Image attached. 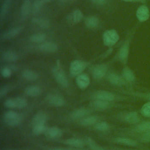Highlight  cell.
I'll use <instances>...</instances> for the list:
<instances>
[{
	"label": "cell",
	"instance_id": "6da1fadb",
	"mask_svg": "<svg viewBox=\"0 0 150 150\" xmlns=\"http://www.w3.org/2000/svg\"><path fill=\"white\" fill-rule=\"evenodd\" d=\"M4 121L8 125L15 127L21 122L22 117L16 111H8L4 114Z\"/></svg>",
	"mask_w": 150,
	"mask_h": 150
},
{
	"label": "cell",
	"instance_id": "7a4b0ae2",
	"mask_svg": "<svg viewBox=\"0 0 150 150\" xmlns=\"http://www.w3.org/2000/svg\"><path fill=\"white\" fill-rule=\"evenodd\" d=\"M119 39V35L114 29L105 30L103 35L104 44L107 46H111L115 45Z\"/></svg>",
	"mask_w": 150,
	"mask_h": 150
},
{
	"label": "cell",
	"instance_id": "3957f363",
	"mask_svg": "<svg viewBox=\"0 0 150 150\" xmlns=\"http://www.w3.org/2000/svg\"><path fill=\"white\" fill-rule=\"evenodd\" d=\"M4 105L9 108H22L27 105V101L22 97L11 98L5 101Z\"/></svg>",
	"mask_w": 150,
	"mask_h": 150
},
{
	"label": "cell",
	"instance_id": "277c9868",
	"mask_svg": "<svg viewBox=\"0 0 150 150\" xmlns=\"http://www.w3.org/2000/svg\"><path fill=\"white\" fill-rule=\"evenodd\" d=\"M86 67V62L79 60H73L70 66V73L73 76H77L83 72Z\"/></svg>",
	"mask_w": 150,
	"mask_h": 150
},
{
	"label": "cell",
	"instance_id": "5b68a950",
	"mask_svg": "<svg viewBox=\"0 0 150 150\" xmlns=\"http://www.w3.org/2000/svg\"><path fill=\"white\" fill-rule=\"evenodd\" d=\"M53 72L57 83L63 87H67L68 86V80L62 70L57 66L53 69Z\"/></svg>",
	"mask_w": 150,
	"mask_h": 150
},
{
	"label": "cell",
	"instance_id": "8992f818",
	"mask_svg": "<svg viewBox=\"0 0 150 150\" xmlns=\"http://www.w3.org/2000/svg\"><path fill=\"white\" fill-rule=\"evenodd\" d=\"M47 99L50 104L55 107H61L64 104L63 98L57 94L49 95Z\"/></svg>",
	"mask_w": 150,
	"mask_h": 150
},
{
	"label": "cell",
	"instance_id": "52a82bcc",
	"mask_svg": "<svg viewBox=\"0 0 150 150\" xmlns=\"http://www.w3.org/2000/svg\"><path fill=\"white\" fill-rule=\"evenodd\" d=\"M137 17L138 19L141 22H144L146 21L149 16V12L147 6L145 5H142L139 6L137 11Z\"/></svg>",
	"mask_w": 150,
	"mask_h": 150
},
{
	"label": "cell",
	"instance_id": "ba28073f",
	"mask_svg": "<svg viewBox=\"0 0 150 150\" xmlns=\"http://www.w3.org/2000/svg\"><path fill=\"white\" fill-rule=\"evenodd\" d=\"M76 82L80 88L84 89L89 86L90 79L87 74H80L77 76Z\"/></svg>",
	"mask_w": 150,
	"mask_h": 150
},
{
	"label": "cell",
	"instance_id": "9c48e42d",
	"mask_svg": "<svg viewBox=\"0 0 150 150\" xmlns=\"http://www.w3.org/2000/svg\"><path fill=\"white\" fill-rule=\"evenodd\" d=\"M45 135L49 138H57L62 136V130L56 127L47 128L45 132Z\"/></svg>",
	"mask_w": 150,
	"mask_h": 150
},
{
	"label": "cell",
	"instance_id": "30bf717a",
	"mask_svg": "<svg viewBox=\"0 0 150 150\" xmlns=\"http://www.w3.org/2000/svg\"><path fill=\"white\" fill-rule=\"evenodd\" d=\"M57 45L51 42H43L39 45V49L43 52H55L57 50Z\"/></svg>",
	"mask_w": 150,
	"mask_h": 150
},
{
	"label": "cell",
	"instance_id": "8fae6325",
	"mask_svg": "<svg viewBox=\"0 0 150 150\" xmlns=\"http://www.w3.org/2000/svg\"><path fill=\"white\" fill-rule=\"evenodd\" d=\"M107 72V67L104 64L96 66L93 70V75L94 78L100 79L103 78Z\"/></svg>",
	"mask_w": 150,
	"mask_h": 150
},
{
	"label": "cell",
	"instance_id": "7c38bea8",
	"mask_svg": "<svg viewBox=\"0 0 150 150\" xmlns=\"http://www.w3.org/2000/svg\"><path fill=\"white\" fill-rule=\"evenodd\" d=\"M96 97L98 100H101L106 101H112L114 98V96L110 91L105 90H100L96 92Z\"/></svg>",
	"mask_w": 150,
	"mask_h": 150
},
{
	"label": "cell",
	"instance_id": "4fadbf2b",
	"mask_svg": "<svg viewBox=\"0 0 150 150\" xmlns=\"http://www.w3.org/2000/svg\"><path fill=\"white\" fill-rule=\"evenodd\" d=\"M23 29V26H18L16 28H13L3 35V38L6 39H12L13 38L16 36H17Z\"/></svg>",
	"mask_w": 150,
	"mask_h": 150
},
{
	"label": "cell",
	"instance_id": "5bb4252c",
	"mask_svg": "<svg viewBox=\"0 0 150 150\" xmlns=\"http://www.w3.org/2000/svg\"><path fill=\"white\" fill-rule=\"evenodd\" d=\"M32 22L42 29H48L50 26V21L44 18H35L32 19Z\"/></svg>",
	"mask_w": 150,
	"mask_h": 150
},
{
	"label": "cell",
	"instance_id": "9a60e30c",
	"mask_svg": "<svg viewBox=\"0 0 150 150\" xmlns=\"http://www.w3.org/2000/svg\"><path fill=\"white\" fill-rule=\"evenodd\" d=\"M41 93V89L37 86H30L25 88V93L30 97H35L39 96Z\"/></svg>",
	"mask_w": 150,
	"mask_h": 150
},
{
	"label": "cell",
	"instance_id": "2e32d148",
	"mask_svg": "<svg viewBox=\"0 0 150 150\" xmlns=\"http://www.w3.org/2000/svg\"><path fill=\"white\" fill-rule=\"evenodd\" d=\"M32 4L30 0H25L21 6V13L23 17H26L29 15L32 9Z\"/></svg>",
	"mask_w": 150,
	"mask_h": 150
},
{
	"label": "cell",
	"instance_id": "e0dca14e",
	"mask_svg": "<svg viewBox=\"0 0 150 150\" xmlns=\"http://www.w3.org/2000/svg\"><path fill=\"white\" fill-rule=\"evenodd\" d=\"M47 118V116L46 113L43 112H38L33 118V123L35 125L45 124Z\"/></svg>",
	"mask_w": 150,
	"mask_h": 150
},
{
	"label": "cell",
	"instance_id": "ac0fdd59",
	"mask_svg": "<svg viewBox=\"0 0 150 150\" xmlns=\"http://www.w3.org/2000/svg\"><path fill=\"white\" fill-rule=\"evenodd\" d=\"M83 18V13L79 9L74 10L70 14V20L73 23H78L81 21Z\"/></svg>",
	"mask_w": 150,
	"mask_h": 150
},
{
	"label": "cell",
	"instance_id": "d6986e66",
	"mask_svg": "<svg viewBox=\"0 0 150 150\" xmlns=\"http://www.w3.org/2000/svg\"><path fill=\"white\" fill-rule=\"evenodd\" d=\"M85 24L88 28H96L98 25V19L95 16H89L86 19Z\"/></svg>",
	"mask_w": 150,
	"mask_h": 150
},
{
	"label": "cell",
	"instance_id": "ffe728a7",
	"mask_svg": "<svg viewBox=\"0 0 150 150\" xmlns=\"http://www.w3.org/2000/svg\"><path fill=\"white\" fill-rule=\"evenodd\" d=\"M88 112H89L88 110L86 108H79L72 112L71 115L72 118L75 119H78V118L86 117L88 114Z\"/></svg>",
	"mask_w": 150,
	"mask_h": 150
},
{
	"label": "cell",
	"instance_id": "44dd1931",
	"mask_svg": "<svg viewBox=\"0 0 150 150\" xmlns=\"http://www.w3.org/2000/svg\"><path fill=\"white\" fill-rule=\"evenodd\" d=\"M65 143L67 145L77 147V148H81L84 146V142L81 139H77V138H70L66 140Z\"/></svg>",
	"mask_w": 150,
	"mask_h": 150
},
{
	"label": "cell",
	"instance_id": "7402d4cb",
	"mask_svg": "<svg viewBox=\"0 0 150 150\" xmlns=\"http://www.w3.org/2000/svg\"><path fill=\"white\" fill-rule=\"evenodd\" d=\"M2 58L4 60L8 62H14L18 59L17 54L12 51H8L5 53L2 56Z\"/></svg>",
	"mask_w": 150,
	"mask_h": 150
},
{
	"label": "cell",
	"instance_id": "603a6c76",
	"mask_svg": "<svg viewBox=\"0 0 150 150\" xmlns=\"http://www.w3.org/2000/svg\"><path fill=\"white\" fill-rule=\"evenodd\" d=\"M108 81L114 85L120 86L123 83L122 79L115 73H111L108 76Z\"/></svg>",
	"mask_w": 150,
	"mask_h": 150
},
{
	"label": "cell",
	"instance_id": "cb8c5ba5",
	"mask_svg": "<svg viewBox=\"0 0 150 150\" xmlns=\"http://www.w3.org/2000/svg\"><path fill=\"white\" fill-rule=\"evenodd\" d=\"M46 35L43 33H37L32 35L30 37V40L34 43L43 42L46 39Z\"/></svg>",
	"mask_w": 150,
	"mask_h": 150
},
{
	"label": "cell",
	"instance_id": "d4e9b609",
	"mask_svg": "<svg viewBox=\"0 0 150 150\" xmlns=\"http://www.w3.org/2000/svg\"><path fill=\"white\" fill-rule=\"evenodd\" d=\"M125 120L130 124H135L139 121V118L137 112H131L126 115Z\"/></svg>",
	"mask_w": 150,
	"mask_h": 150
},
{
	"label": "cell",
	"instance_id": "484cf974",
	"mask_svg": "<svg viewBox=\"0 0 150 150\" xmlns=\"http://www.w3.org/2000/svg\"><path fill=\"white\" fill-rule=\"evenodd\" d=\"M23 77L28 80H35L38 77V74L34 71L25 70L22 73Z\"/></svg>",
	"mask_w": 150,
	"mask_h": 150
},
{
	"label": "cell",
	"instance_id": "4316f807",
	"mask_svg": "<svg viewBox=\"0 0 150 150\" xmlns=\"http://www.w3.org/2000/svg\"><path fill=\"white\" fill-rule=\"evenodd\" d=\"M97 120V118L94 115H90L88 117H86L83 118L80 122V124L83 125H91L96 122Z\"/></svg>",
	"mask_w": 150,
	"mask_h": 150
},
{
	"label": "cell",
	"instance_id": "83f0119b",
	"mask_svg": "<svg viewBox=\"0 0 150 150\" xmlns=\"http://www.w3.org/2000/svg\"><path fill=\"white\" fill-rule=\"evenodd\" d=\"M116 141L121 144H123L128 146H134L137 145V142L129 138H127L119 137L116 138Z\"/></svg>",
	"mask_w": 150,
	"mask_h": 150
},
{
	"label": "cell",
	"instance_id": "f1b7e54d",
	"mask_svg": "<svg viewBox=\"0 0 150 150\" xmlns=\"http://www.w3.org/2000/svg\"><path fill=\"white\" fill-rule=\"evenodd\" d=\"M93 105L96 108L104 110L108 108L110 106V104L108 103V101L98 99L93 103Z\"/></svg>",
	"mask_w": 150,
	"mask_h": 150
},
{
	"label": "cell",
	"instance_id": "f546056e",
	"mask_svg": "<svg viewBox=\"0 0 150 150\" xmlns=\"http://www.w3.org/2000/svg\"><path fill=\"white\" fill-rule=\"evenodd\" d=\"M122 76L127 81H132L134 80L135 76L132 71L129 68H125L122 71Z\"/></svg>",
	"mask_w": 150,
	"mask_h": 150
},
{
	"label": "cell",
	"instance_id": "4dcf8cb0",
	"mask_svg": "<svg viewBox=\"0 0 150 150\" xmlns=\"http://www.w3.org/2000/svg\"><path fill=\"white\" fill-rule=\"evenodd\" d=\"M128 54V46L127 44L124 45L120 49L118 56L120 60L124 61L125 60Z\"/></svg>",
	"mask_w": 150,
	"mask_h": 150
},
{
	"label": "cell",
	"instance_id": "1f68e13d",
	"mask_svg": "<svg viewBox=\"0 0 150 150\" xmlns=\"http://www.w3.org/2000/svg\"><path fill=\"white\" fill-rule=\"evenodd\" d=\"M47 128L45 127V124L35 125L33 126L32 131L35 135H40L42 133H45Z\"/></svg>",
	"mask_w": 150,
	"mask_h": 150
},
{
	"label": "cell",
	"instance_id": "d6a6232c",
	"mask_svg": "<svg viewBox=\"0 0 150 150\" xmlns=\"http://www.w3.org/2000/svg\"><path fill=\"white\" fill-rule=\"evenodd\" d=\"M12 2V0H5L2 6L1 10V18H2L6 13L8 12L9 8L11 6Z\"/></svg>",
	"mask_w": 150,
	"mask_h": 150
},
{
	"label": "cell",
	"instance_id": "836d02e7",
	"mask_svg": "<svg viewBox=\"0 0 150 150\" xmlns=\"http://www.w3.org/2000/svg\"><path fill=\"white\" fill-rule=\"evenodd\" d=\"M45 2V0H36L35 1L32 5V10L33 12H39L42 7L43 6L44 3Z\"/></svg>",
	"mask_w": 150,
	"mask_h": 150
},
{
	"label": "cell",
	"instance_id": "e575fe53",
	"mask_svg": "<svg viewBox=\"0 0 150 150\" xmlns=\"http://www.w3.org/2000/svg\"><path fill=\"white\" fill-rule=\"evenodd\" d=\"M141 112L142 115L146 117H150V102H148L143 105Z\"/></svg>",
	"mask_w": 150,
	"mask_h": 150
},
{
	"label": "cell",
	"instance_id": "d590c367",
	"mask_svg": "<svg viewBox=\"0 0 150 150\" xmlns=\"http://www.w3.org/2000/svg\"><path fill=\"white\" fill-rule=\"evenodd\" d=\"M88 145L90 146V147L93 149V150H104V149L99 146L93 139L88 138L86 140Z\"/></svg>",
	"mask_w": 150,
	"mask_h": 150
},
{
	"label": "cell",
	"instance_id": "8d00e7d4",
	"mask_svg": "<svg viewBox=\"0 0 150 150\" xmlns=\"http://www.w3.org/2000/svg\"><path fill=\"white\" fill-rule=\"evenodd\" d=\"M137 129L139 132L150 131V121L145 122L139 124L137 126Z\"/></svg>",
	"mask_w": 150,
	"mask_h": 150
},
{
	"label": "cell",
	"instance_id": "74e56055",
	"mask_svg": "<svg viewBox=\"0 0 150 150\" xmlns=\"http://www.w3.org/2000/svg\"><path fill=\"white\" fill-rule=\"evenodd\" d=\"M95 128L98 131H105L108 129V125L105 122H100L96 124Z\"/></svg>",
	"mask_w": 150,
	"mask_h": 150
},
{
	"label": "cell",
	"instance_id": "f35d334b",
	"mask_svg": "<svg viewBox=\"0 0 150 150\" xmlns=\"http://www.w3.org/2000/svg\"><path fill=\"white\" fill-rule=\"evenodd\" d=\"M1 75L5 78L9 77L12 74V70L9 67H4L1 70Z\"/></svg>",
	"mask_w": 150,
	"mask_h": 150
},
{
	"label": "cell",
	"instance_id": "ab89813d",
	"mask_svg": "<svg viewBox=\"0 0 150 150\" xmlns=\"http://www.w3.org/2000/svg\"><path fill=\"white\" fill-rule=\"evenodd\" d=\"M142 140L145 142H150V131L146 132L142 138Z\"/></svg>",
	"mask_w": 150,
	"mask_h": 150
},
{
	"label": "cell",
	"instance_id": "60d3db41",
	"mask_svg": "<svg viewBox=\"0 0 150 150\" xmlns=\"http://www.w3.org/2000/svg\"><path fill=\"white\" fill-rule=\"evenodd\" d=\"M8 92V88L6 87H2L0 90V97L2 98L3 96H4Z\"/></svg>",
	"mask_w": 150,
	"mask_h": 150
},
{
	"label": "cell",
	"instance_id": "b9f144b4",
	"mask_svg": "<svg viewBox=\"0 0 150 150\" xmlns=\"http://www.w3.org/2000/svg\"><path fill=\"white\" fill-rule=\"evenodd\" d=\"M93 3L97 4V5H104L107 0H91Z\"/></svg>",
	"mask_w": 150,
	"mask_h": 150
},
{
	"label": "cell",
	"instance_id": "7bdbcfd3",
	"mask_svg": "<svg viewBox=\"0 0 150 150\" xmlns=\"http://www.w3.org/2000/svg\"><path fill=\"white\" fill-rule=\"evenodd\" d=\"M124 1H127V2H132V1H135L136 0H122Z\"/></svg>",
	"mask_w": 150,
	"mask_h": 150
},
{
	"label": "cell",
	"instance_id": "ee69618b",
	"mask_svg": "<svg viewBox=\"0 0 150 150\" xmlns=\"http://www.w3.org/2000/svg\"><path fill=\"white\" fill-rule=\"evenodd\" d=\"M60 1H62V2H67V1H68L69 0H60Z\"/></svg>",
	"mask_w": 150,
	"mask_h": 150
},
{
	"label": "cell",
	"instance_id": "f6af8a7d",
	"mask_svg": "<svg viewBox=\"0 0 150 150\" xmlns=\"http://www.w3.org/2000/svg\"><path fill=\"white\" fill-rule=\"evenodd\" d=\"M136 1H141V2H143V1H145V0H136Z\"/></svg>",
	"mask_w": 150,
	"mask_h": 150
},
{
	"label": "cell",
	"instance_id": "bcb514c9",
	"mask_svg": "<svg viewBox=\"0 0 150 150\" xmlns=\"http://www.w3.org/2000/svg\"><path fill=\"white\" fill-rule=\"evenodd\" d=\"M50 0H45V2H49V1H50Z\"/></svg>",
	"mask_w": 150,
	"mask_h": 150
},
{
	"label": "cell",
	"instance_id": "7dc6e473",
	"mask_svg": "<svg viewBox=\"0 0 150 150\" xmlns=\"http://www.w3.org/2000/svg\"><path fill=\"white\" fill-rule=\"evenodd\" d=\"M55 150H63V149H56Z\"/></svg>",
	"mask_w": 150,
	"mask_h": 150
},
{
	"label": "cell",
	"instance_id": "c3c4849f",
	"mask_svg": "<svg viewBox=\"0 0 150 150\" xmlns=\"http://www.w3.org/2000/svg\"><path fill=\"white\" fill-rule=\"evenodd\" d=\"M6 150H9V149H6Z\"/></svg>",
	"mask_w": 150,
	"mask_h": 150
}]
</instances>
